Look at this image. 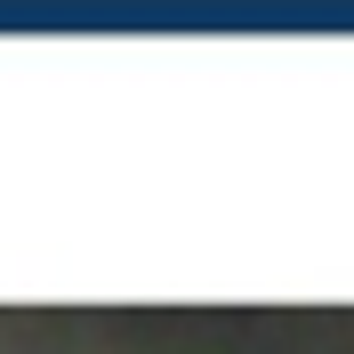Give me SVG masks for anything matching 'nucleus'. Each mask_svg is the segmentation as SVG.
I'll return each mask as SVG.
<instances>
[]
</instances>
